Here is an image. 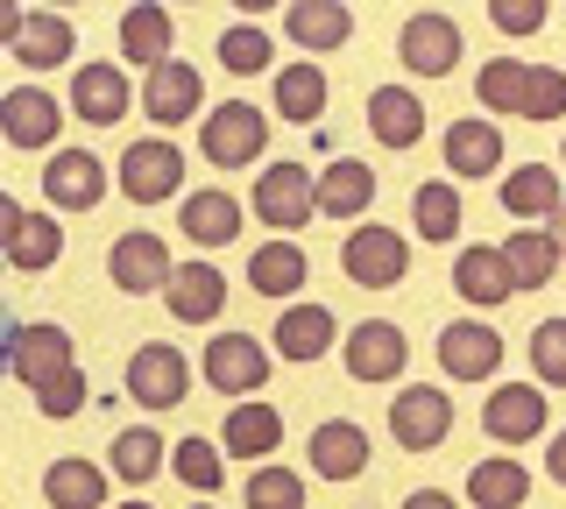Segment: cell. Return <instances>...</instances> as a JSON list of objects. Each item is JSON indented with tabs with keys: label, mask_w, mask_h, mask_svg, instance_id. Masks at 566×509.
<instances>
[{
	"label": "cell",
	"mask_w": 566,
	"mask_h": 509,
	"mask_svg": "<svg viewBox=\"0 0 566 509\" xmlns=\"http://www.w3.org/2000/svg\"><path fill=\"white\" fill-rule=\"evenodd\" d=\"M106 276H114V290L128 297H149L170 284V241L156 234H120L114 248H106Z\"/></svg>",
	"instance_id": "14"
},
{
	"label": "cell",
	"mask_w": 566,
	"mask_h": 509,
	"mask_svg": "<svg viewBox=\"0 0 566 509\" xmlns=\"http://www.w3.org/2000/svg\"><path fill=\"white\" fill-rule=\"evenodd\" d=\"M57 135H64L57 93H43V85H14V93L0 99V142H14V149H50Z\"/></svg>",
	"instance_id": "10"
},
{
	"label": "cell",
	"mask_w": 566,
	"mask_h": 509,
	"mask_svg": "<svg viewBox=\"0 0 566 509\" xmlns=\"http://www.w3.org/2000/svg\"><path fill=\"white\" fill-rule=\"evenodd\" d=\"M559 114H566V72H553V64H524L517 120H559Z\"/></svg>",
	"instance_id": "40"
},
{
	"label": "cell",
	"mask_w": 566,
	"mask_h": 509,
	"mask_svg": "<svg viewBox=\"0 0 566 509\" xmlns=\"http://www.w3.org/2000/svg\"><path fill=\"white\" fill-rule=\"evenodd\" d=\"M340 269H347L361 290H389V284H403V276H411V248H403L397 226L361 220V226L347 234V248H340Z\"/></svg>",
	"instance_id": "1"
},
{
	"label": "cell",
	"mask_w": 566,
	"mask_h": 509,
	"mask_svg": "<svg viewBox=\"0 0 566 509\" xmlns=\"http://www.w3.org/2000/svg\"><path fill=\"white\" fill-rule=\"evenodd\" d=\"M517 85H524V64L517 57H489L482 78H474V93H482L489 114H517Z\"/></svg>",
	"instance_id": "43"
},
{
	"label": "cell",
	"mask_w": 566,
	"mask_h": 509,
	"mask_svg": "<svg viewBox=\"0 0 566 509\" xmlns=\"http://www.w3.org/2000/svg\"><path fill=\"white\" fill-rule=\"evenodd\" d=\"M177 184H185V149H177V142L149 135V142L120 149V191H128L135 205H170Z\"/></svg>",
	"instance_id": "3"
},
{
	"label": "cell",
	"mask_w": 566,
	"mask_h": 509,
	"mask_svg": "<svg viewBox=\"0 0 566 509\" xmlns=\"http://www.w3.org/2000/svg\"><path fill=\"white\" fill-rule=\"evenodd\" d=\"M368 135H376L382 149H411L424 135V99L411 85H376V93H368Z\"/></svg>",
	"instance_id": "20"
},
{
	"label": "cell",
	"mask_w": 566,
	"mask_h": 509,
	"mask_svg": "<svg viewBox=\"0 0 566 509\" xmlns=\"http://www.w3.org/2000/svg\"><path fill=\"white\" fill-rule=\"evenodd\" d=\"M489 22L503 29V36H538V29L553 22V8H545V0H495Z\"/></svg>",
	"instance_id": "46"
},
{
	"label": "cell",
	"mask_w": 566,
	"mask_h": 509,
	"mask_svg": "<svg viewBox=\"0 0 566 509\" xmlns=\"http://www.w3.org/2000/svg\"><path fill=\"white\" fill-rule=\"evenodd\" d=\"M255 213L276 226V241H291L297 226H305L318 205H312V170L305 163H270L255 184Z\"/></svg>",
	"instance_id": "11"
},
{
	"label": "cell",
	"mask_w": 566,
	"mask_h": 509,
	"mask_svg": "<svg viewBox=\"0 0 566 509\" xmlns=\"http://www.w3.org/2000/svg\"><path fill=\"white\" fill-rule=\"evenodd\" d=\"M453 290L468 297L474 311H495V305H510L503 248H489V241H474V248H460V255H453Z\"/></svg>",
	"instance_id": "24"
},
{
	"label": "cell",
	"mask_w": 566,
	"mask_h": 509,
	"mask_svg": "<svg viewBox=\"0 0 566 509\" xmlns=\"http://www.w3.org/2000/svg\"><path fill=\"white\" fill-rule=\"evenodd\" d=\"M531 368H538V382H566V319H545L531 332Z\"/></svg>",
	"instance_id": "45"
},
{
	"label": "cell",
	"mask_w": 566,
	"mask_h": 509,
	"mask_svg": "<svg viewBox=\"0 0 566 509\" xmlns=\"http://www.w3.org/2000/svg\"><path fill=\"white\" fill-rule=\"evenodd\" d=\"M85 396H93V390H85V375H78V368H64V375H50L43 390H35V411H43L50 425H64V417L85 411Z\"/></svg>",
	"instance_id": "44"
},
{
	"label": "cell",
	"mask_w": 566,
	"mask_h": 509,
	"mask_svg": "<svg viewBox=\"0 0 566 509\" xmlns=\"http://www.w3.org/2000/svg\"><path fill=\"white\" fill-rule=\"evenodd\" d=\"M199 509H212V502H199Z\"/></svg>",
	"instance_id": "54"
},
{
	"label": "cell",
	"mask_w": 566,
	"mask_h": 509,
	"mask_svg": "<svg viewBox=\"0 0 566 509\" xmlns=\"http://www.w3.org/2000/svg\"><path fill=\"white\" fill-rule=\"evenodd\" d=\"M276 446H283V411H270V403H241V411H227L220 460H270Z\"/></svg>",
	"instance_id": "21"
},
{
	"label": "cell",
	"mask_w": 566,
	"mask_h": 509,
	"mask_svg": "<svg viewBox=\"0 0 566 509\" xmlns=\"http://www.w3.org/2000/svg\"><path fill=\"white\" fill-rule=\"evenodd\" d=\"M14 36H22V8H14V0H0V43L14 50Z\"/></svg>",
	"instance_id": "50"
},
{
	"label": "cell",
	"mask_w": 566,
	"mask_h": 509,
	"mask_svg": "<svg viewBox=\"0 0 566 509\" xmlns=\"http://www.w3.org/2000/svg\"><path fill=\"white\" fill-rule=\"evenodd\" d=\"M283 36H297L305 50H340L354 36V14L340 0H291L283 8Z\"/></svg>",
	"instance_id": "26"
},
{
	"label": "cell",
	"mask_w": 566,
	"mask_h": 509,
	"mask_svg": "<svg viewBox=\"0 0 566 509\" xmlns=\"http://www.w3.org/2000/svg\"><path fill=\"white\" fill-rule=\"evenodd\" d=\"M262 142H270V120H262V107H248V99H227V107H212V114H206V128H199L206 163H220V170L255 163Z\"/></svg>",
	"instance_id": "2"
},
{
	"label": "cell",
	"mask_w": 566,
	"mask_h": 509,
	"mask_svg": "<svg viewBox=\"0 0 566 509\" xmlns=\"http://www.w3.org/2000/svg\"><path fill=\"white\" fill-rule=\"evenodd\" d=\"M170 43H177V22H170V8H149V0H142V8H128L120 14V50H128L135 64H170Z\"/></svg>",
	"instance_id": "29"
},
{
	"label": "cell",
	"mask_w": 566,
	"mask_h": 509,
	"mask_svg": "<svg viewBox=\"0 0 566 509\" xmlns=\"http://www.w3.org/2000/svg\"><path fill=\"white\" fill-rule=\"evenodd\" d=\"M482 432L503 438V446H524V438L545 432V390L538 382H510V390H495L482 403Z\"/></svg>",
	"instance_id": "17"
},
{
	"label": "cell",
	"mask_w": 566,
	"mask_h": 509,
	"mask_svg": "<svg viewBox=\"0 0 566 509\" xmlns=\"http://www.w3.org/2000/svg\"><path fill=\"white\" fill-rule=\"evenodd\" d=\"M71 50H78V29H71V14H57V8H35V14H22L14 57H22L29 72H57Z\"/></svg>",
	"instance_id": "22"
},
{
	"label": "cell",
	"mask_w": 566,
	"mask_h": 509,
	"mask_svg": "<svg viewBox=\"0 0 566 509\" xmlns=\"http://www.w3.org/2000/svg\"><path fill=\"white\" fill-rule=\"evenodd\" d=\"M241 502L248 509H305V481H297L291 467H270V460H262L255 474H248Z\"/></svg>",
	"instance_id": "42"
},
{
	"label": "cell",
	"mask_w": 566,
	"mask_h": 509,
	"mask_svg": "<svg viewBox=\"0 0 566 509\" xmlns=\"http://www.w3.org/2000/svg\"><path fill=\"white\" fill-rule=\"evenodd\" d=\"M199 99H206V85H199V72H191L185 57L156 64L149 85H142V114H149L156 128H177V120H191V114H199Z\"/></svg>",
	"instance_id": "18"
},
{
	"label": "cell",
	"mask_w": 566,
	"mask_h": 509,
	"mask_svg": "<svg viewBox=\"0 0 566 509\" xmlns=\"http://www.w3.org/2000/svg\"><path fill=\"white\" fill-rule=\"evenodd\" d=\"M312 467L326 474V481H354V474L368 467V438H361V425H347V417L318 425V432H312Z\"/></svg>",
	"instance_id": "30"
},
{
	"label": "cell",
	"mask_w": 566,
	"mask_h": 509,
	"mask_svg": "<svg viewBox=\"0 0 566 509\" xmlns=\"http://www.w3.org/2000/svg\"><path fill=\"white\" fill-rule=\"evenodd\" d=\"M333 340H340V319L326 305H283L276 311V354L283 361H318Z\"/></svg>",
	"instance_id": "23"
},
{
	"label": "cell",
	"mask_w": 566,
	"mask_h": 509,
	"mask_svg": "<svg viewBox=\"0 0 566 509\" xmlns=\"http://www.w3.org/2000/svg\"><path fill=\"white\" fill-rule=\"evenodd\" d=\"M305 276H312V262L297 241H262L255 262H248V284H255L262 297H297L305 290Z\"/></svg>",
	"instance_id": "28"
},
{
	"label": "cell",
	"mask_w": 566,
	"mask_h": 509,
	"mask_svg": "<svg viewBox=\"0 0 566 509\" xmlns=\"http://www.w3.org/2000/svg\"><path fill=\"white\" fill-rule=\"evenodd\" d=\"M347 375L354 382H397V368H411V340H403L389 319H361L347 332Z\"/></svg>",
	"instance_id": "12"
},
{
	"label": "cell",
	"mask_w": 566,
	"mask_h": 509,
	"mask_svg": "<svg viewBox=\"0 0 566 509\" xmlns=\"http://www.w3.org/2000/svg\"><path fill=\"white\" fill-rule=\"evenodd\" d=\"M312 205L326 220H361L368 205H376V170H368L361 156H333V163L312 178Z\"/></svg>",
	"instance_id": "15"
},
{
	"label": "cell",
	"mask_w": 566,
	"mask_h": 509,
	"mask_svg": "<svg viewBox=\"0 0 566 509\" xmlns=\"http://www.w3.org/2000/svg\"><path fill=\"white\" fill-rule=\"evenodd\" d=\"M206 382L220 396H255L270 382V347L248 340V332H212L206 340Z\"/></svg>",
	"instance_id": "6"
},
{
	"label": "cell",
	"mask_w": 566,
	"mask_h": 509,
	"mask_svg": "<svg viewBox=\"0 0 566 509\" xmlns=\"http://www.w3.org/2000/svg\"><path fill=\"white\" fill-rule=\"evenodd\" d=\"M447 432H453V396L447 390H432V382L397 390V403H389V438H397L403 453H432Z\"/></svg>",
	"instance_id": "5"
},
{
	"label": "cell",
	"mask_w": 566,
	"mask_h": 509,
	"mask_svg": "<svg viewBox=\"0 0 566 509\" xmlns=\"http://www.w3.org/2000/svg\"><path fill=\"white\" fill-rule=\"evenodd\" d=\"M22 220H29V213H22V205L8 199V191H0V255L14 248V234H22Z\"/></svg>",
	"instance_id": "47"
},
{
	"label": "cell",
	"mask_w": 566,
	"mask_h": 509,
	"mask_svg": "<svg viewBox=\"0 0 566 509\" xmlns=\"http://www.w3.org/2000/svg\"><path fill=\"white\" fill-rule=\"evenodd\" d=\"M553 269H559V255H553V241H545V226H538V234H510V248H503L510 290H545Z\"/></svg>",
	"instance_id": "33"
},
{
	"label": "cell",
	"mask_w": 566,
	"mask_h": 509,
	"mask_svg": "<svg viewBox=\"0 0 566 509\" xmlns=\"http://www.w3.org/2000/svg\"><path fill=\"white\" fill-rule=\"evenodd\" d=\"M170 467H177V481L199 488V496H212V488L227 481V460H220V446H212V438H177V446H170Z\"/></svg>",
	"instance_id": "41"
},
{
	"label": "cell",
	"mask_w": 566,
	"mask_h": 509,
	"mask_svg": "<svg viewBox=\"0 0 566 509\" xmlns=\"http://www.w3.org/2000/svg\"><path fill=\"white\" fill-rule=\"evenodd\" d=\"M43 496H50V509H106V474L71 453V460L43 474Z\"/></svg>",
	"instance_id": "32"
},
{
	"label": "cell",
	"mask_w": 566,
	"mask_h": 509,
	"mask_svg": "<svg viewBox=\"0 0 566 509\" xmlns=\"http://www.w3.org/2000/svg\"><path fill=\"white\" fill-rule=\"evenodd\" d=\"M57 255H64L57 213H29V220H22V234H14V248H8V262H14L22 276H35V269H50Z\"/></svg>",
	"instance_id": "39"
},
{
	"label": "cell",
	"mask_w": 566,
	"mask_h": 509,
	"mask_svg": "<svg viewBox=\"0 0 566 509\" xmlns=\"http://www.w3.org/2000/svg\"><path fill=\"white\" fill-rule=\"evenodd\" d=\"M164 297H170V311L185 326H212L227 311V276L212 269V262H177L170 269V284H164Z\"/></svg>",
	"instance_id": "19"
},
{
	"label": "cell",
	"mask_w": 566,
	"mask_h": 509,
	"mask_svg": "<svg viewBox=\"0 0 566 509\" xmlns=\"http://www.w3.org/2000/svg\"><path fill=\"white\" fill-rule=\"evenodd\" d=\"M276 114L297 120V128H312V120L326 114V78H318L312 64H291V72L276 78Z\"/></svg>",
	"instance_id": "38"
},
{
	"label": "cell",
	"mask_w": 566,
	"mask_h": 509,
	"mask_svg": "<svg viewBox=\"0 0 566 509\" xmlns=\"http://www.w3.org/2000/svg\"><path fill=\"white\" fill-rule=\"evenodd\" d=\"M43 199L57 205V213H93L106 199V163L93 149H57L43 163Z\"/></svg>",
	"instance_id": "9"
},
{
	"label": "cell",
	"mask_w": 566,
	"mask_h": 509,
	"mask_svg": "<svg viewBox=\"0 0 566 509\" xmlns=\"http://www.w3.org/2000/svg\"><path fill=\"white\" fill-rule=\"evenodd\" d=\"M212 50H220V64L234 78H255V72H270V64H276V36H270V29H255V22L220 29V43H212Z\"/></svg>",
	"instance_id": "35"
},
{
	"label": "cell",
	"mask_w": 566,
	"mask_h": 509,
	"mask_svg": "<svg viewBox=\"0 0 566 509\" xmlns=\"http://www.w3.org/2000/svg\"><path fill=\"white\" fill-rule=\"evenodd\" d=\"M524 496H531V474L517 460H482L468 474V502L474 509H517Z\"/></svg>",
	"instance_id": "34"
},
{
	"label": "cell",
	"mask_w": 566,
	"mask_h": 509,
	"mask_svg": "<svg viewBox=\"0 0 566 509\" xmlns=\"http://www.w3.org/2000/svg\"><path fill=\"white\" fill-rule=\"evenodd\" d=\"M545 467H553V481H566V432L553 438V446H545Z\"/></svg>",
	"instance_id": "52"
},
{
	"label": "cell",
	"mask_w": 566,
	"mask_h": 509,
	"mask_svg": "<svg viewBox=\"0 0 566 509\" xmlns=\"http://www.w3.org/2000/svg\"><path fill=\"white\" fill-rule=\"evenodd\" d=\"M411 220L424 241H453L460 234V199H453V178H432L411 191Z\"/></svg>",
	"instance_id": "37"
},
{
	"label": "cell",
	"mask_w": 566,
	"mask_h": 509,
	"mask_svg": "<svg viewBox=\"0 0 566 509\" xmlns=\"http://www.w3.org/2000/svg\"><path fill=\"white\" fill-rule=\"evenodd\" d=\"M177 226H185V241H199V248H227V241L241 234V205L227 199V191H191V199L177 205Z\"/></svg>",
	"instance_id": "27"
},
{
	"label": "cell",
	"mask_w": 566,
	"mask_h": 509,
	"mask_svg": "<svg viewBox=\"0 0 566 509\" xmlns=\"http://www.w3.org/2000/svg\"><path fill=\"white\" fill-rule=\"evenodd\" d=\"M120 509H149V502H120Z\"/></svg>",
	"instance_id": "53"
},
{
	"label": "cell",
	"mask_w": 566,
	"mask_h": 509,
	"mask_svg": "<svg viewBox=\"0 0 566 509\" xmlns=\"http://www.w3.org/2000/svg\"><path fill=\"white\" fill-rule=\"evenodd\" d=\"M545 241H553V255H566V199L545 213Z\"/></svg>",
	"instance_id": "49"
},
{
	"label": "cell",
	"mask_w": 566,
	"mask_h": 509,
	"mask_svg": "<svg viewBox=\"0 0 566 509\" xmlns=\"http://www.w3.org/2000/svg\"><path fill=\"white\" fill-rule=\"evenodd\" d=\"M495 199H503V213H517V220H545L559 205V170L553 163H517Z\"/></svg>",
	"instance_id": "31"
},
{
	"label": "cell",
	"mask_w": 566,
	"mask_h": 509,
	"mask_svg": "<svg viewBox=\"0 0 566 509\" xmlns=\"http://www.w3.org/2000/svg\"><path fill=\"white\" fill-rule=\"evenodd\" d=\"M439 149H447L453 178H495V170H503V135H495L489 120H453Z\"/></svg>",
	"instance_id": "25"
},
{
	"label": "cell",
	"mask_w": 566,
	"mask_h": 509,
	"mask_svg": "<svg viewBox=\"0 0 566 509\" xmlns=\"http://www.w3.org/2000/svg\"><path fill=\"white\" fill-rule=\"evenodd\" d=\"M128 72L120 64H78V78H71V114L85 120V128H114L120 114H128Z\"/></svg>",
	"instance_id": "16"
},
{
	"label": "cell",
	"mask_w": 566,
	"mask_h": 509,
	"mask_svg": "<svg viewBox=\"0 0 566 509\" xmlns=\"http://www.w3.org/2000/svg\"><path fill=\"white\" fill-rule=\"evenodd\" d=\"M64 368H78V354H71V332H64V326H50V319L14 326V340H8V375H14V382L43 390V382H50V375H64Z\"/></svg>",
	"instance_id": "8"
},
{
	"label": "cell",
	"mask_w": 566,
	"mask_h": 509,
	"mask_svg": "<svg viewBox=\"0 0 566 509\" xmlns=\"http://www.w3.org/2000/svg\"><path fill=\"white\" fill-rule=\"evenodd\" d=\"M156 467H164V432L120 425L114 432V481H156Z\"/></svg>",
	"instance_id": "36"
},
{
	"label": "cell",
	"mask_w": 566,
	"mask_h": 509,
	"mask_svg": "<svg viewBox=\"0 0 566 509\" xmlns=\"http://www.w3.org/2000/svg\"><path fill=\"white\" fill-rule=\"evenodd\" d=\"M403 509H460L447 488H411V496H403Z\"/></svg>",
	"instance_id": "48"
},
{
	"label": "cell",
	"mask_w": 566,
	"mask_h": 509,
	"mask_svg": "<svg viewBox=\"0 0 566 509\" xmlns=\"http://www.w3.org/2000/svg\"><path fill=\"white\" fill-rule=\"evenodd\" d=\"M185 390H191V361L177 354L170 340L135 347V361H128V403H142V411H177Z\"/></svg>",
	"instance_id": "4"
},
{
	"label": "cell",
	"mask_w": 566,
	"mask_h": 509,
	"mask_svg": "<svg viewBox=\"0 0 566 509\" xmlns=\"http://www.w3.org/2000/svg\"><path fill=\"white\" fill-rule=\"evenodd\" d=\"M8 340H14V311H8V297H0V375H8Z\"/></svg>",
	"instance_id": "51"
},
{
	"label": "cell",
	"mask_w": 566,
	"mask_h": 509,
	"mask_svg": "<svg viewBox=\"0 0 566 509\" xmlns=\"http://www.w3.org/2000/svg\"><path fill=\"white\" fill-rule=\"evenodd\" d=\"M397 57H403L411 78H447L460 64V22H453V14H432V8L411 14L403 36H397Z\"/></svg>",
	"instance_id": "7"
},
{
	"label": "cell",
	"mask_w": 566,
	"mask_h": 509,
	"mask_svg": "<svg viewBox=\"0 0 566 509\" xmlns=\"http://www.w3.org/2000/svg\"><path fill=\"white\" fill-rule=\"evenodd\" d=\"M439 368H447L453 382H489L495 368H503V332L482 326V319H453L439 332Z\"/></svg>",
	"instance_id": "13"
}]
</instances>
